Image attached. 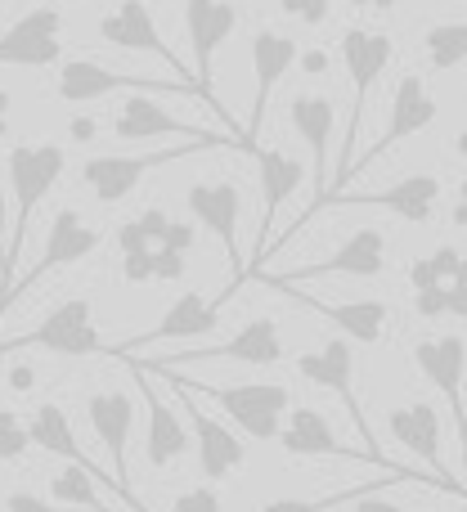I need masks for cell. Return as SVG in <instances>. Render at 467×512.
<instances>
[{"instance_id":"44","label":"cell","mask_w":467,"mask_h":512,"mask_svg":"<svg viewBox=\"0 0 467 512\" xmlns=\"http://www.w3.org/2000/svg\"><path fill=\"white\" fill-rule=\"evenodd\" d=\"M9 104H14V99H9V90L0 86V140L9 135Z\"/></svg>"},{"instance_id":"43","label":"cell","mask_w":467,"mask_h":512,"mask_svg":"<svg viewBox=\"0 0 467 512\" xmlns=\"http://www.w3.org/2000/svg\"><path fill=\"white\" fill-rule=\"evenodd\" d=\"M355 9H369V14H391L396 9V0H351Z\"/></svg>"},{"instance_id":"40","label":"cell","mask_w":467,"mask_h":512,"mask_svg":"<svg viewBox=\"0 0 467 512\" xmlns=\"http://www.w3.org/2000/svg\"><path fill=\"white\" fill-rule=\"evenodd\" d=\"M9 387H14V391H32L36 387V373L27 369V364H14V369H9Z\"/></svg>"},{"instance_id":"5","label":"cell","mask_w":467,"mask_h":512,"mask_svg":"<svg viewBox=\"0 0 467 512\" xmlns=\"http://www.w3.org/2000/svg\"><path fill=\"white\" fill-rule=\"evenodd\" d=\"M171 369H176V364H171ZM189 391H194V396H212L216 405L234 418V427L247 441H274L292 409V391L283 387V382H238V387H203V382H189Z\"/></svg>"},{"instance_id":"39","label":"cell","mask_w":467,"mask_h":512,"mask_svg":"<svg viewBox=\"0 0 467 512\" xmlns=\"http://www.w3.org/2000/svg\"><path fill=\"white\" fill-rule=\"evenodd\" d=\"M355 504H360L355 512H409V508H400V504H387V499H378V495H364V499H355Z\"/></svg>"},{"instance_id":"8","label":"cell","mask_w":467,"mask_h":512,"mask_svg":"<svg viewBox=\"0 0 467 512\" xmlns=\"http://www.w3.org/2000/svg\"><path fill=\"white\" fill-rule=\"evenodd\" d=\"M382 270H387V234L373 230V225H364V230H355L337 252H328L324 261H310L292 274H261V279L270 283L274 292H288V288H301V283H310V279H328V274L378 279Z\"/></svg>"},{"instance_id":"20","label":"cell","mask_w":467,"mask_h":512,"mask_svg":"<svg viewBox=\"0 0 467 512\" xmlns=\"http://www.w3.org/2000/svg\"><path fill=\"white\" fill-rule=\"evenodd\" d=\"M297 41L288 32H274V27H261L252 36V77H256V95H252V122L243 131V153H256V135L265 126V104H270V90L279 86L283 77L297 63Z\"/></svg>"},{"instance_id":"33","label":"cell","mask_w":467,"mask_h":512,"mask_svg":"<svg viewBox=\"0 0 467 512\" xmlns=\"http://www.w3.org/2000/svg\"><path fill=\"white\" fill-rule=\"evenodd\" d=\"M171 512H221V495H216L212 486H194V490H185V495H176Z\"/></svg>"},{"instance_id":"14","label":"cell","mask_w":467,"mask_h":512,"mask_svg":"<svg viewBox=\"0 0 467 512\" xmlns=\"http://www.w3.org/2000/svg\"><path fill=\"white\" fill-rule=\"evenodd\" d=\"M86 418H90V427H95L99 445L108 450V459H113V481H117V490H122L126 508L149 512L135 499L131 463H126V445H131V432H135V400L126 396V391H95V396L86 400Z\"/></svg>"},{"instance_id":"34","label":"cell","mask_w":467,"mask_h":512,"mask_svg":"<svg viewBox=\"0 0 467 512\" xmlns=\"http://www.w3.org/2000/svg\"><path fill=\"white\" fill-rule=\"evenodd\" d=\"M185 274V252H171V248H153V283H176Z\"/></svg>"},{"instance_id":"6","label":"cell","mask_w":467,"mask_h":512,"mask_svg":"<svg viewBox=\"0 0 467 512\" xmlns=\"http://www.w3.org/2000/svg\"><path fill=\"white\" fill-rule=\"evenodd\" d=\"M23 346H41V351L68 355V360L108 355L104 337H99V328H95V306H90V297L59 301V306H54L50 315L32 328V333H23V337H14V342L0 346V355H5V351H23Z\"/></svg>"},{"instance_id":"16","label":"cell","mask_w":467,"mask_h":512,"mask_svg":"<svg viewBox=\"0 0 467 512\" xmlns=\"http://www.w3.org/2000/svg\"><path fill=\"white\" fill-rule=\"evenodd\" d=\"M63 14L54 5H36L0 36V68H50L63 54Z\"/></svg>"},{"instance_id":"26","label":"cell","mask_w":467,"mask_h":512,"mask_svg":"<svg viewBox=\"0 0 467 512\" xmlns=\"http://www.w3.org/2000/svg\"><path fill=\"white\" fill-rule=\"evenodd\" d=\"M256 167H261V234H256V261H261L265 243H270V221L306 185V167L283 149H256Z\"/></svg>"},{"instance_id":"3","label":"cell","mask_w":467,"mask_h":512,"mask_svg":"<svg viewBox=\"0 0 467 512\" xmlns=\"http://www.w3.org/2000/svg\"><path fill=\"white\" fill-rule=\"evenodd\" d=\"M117 90H131V95H153V90H167V95H185V99H207L203 86L194 81H180V77H131V72H113L104 63H90V59H68L54 77V95L63 104H95L104 95H117ZM216 117H230L216 99H207Z\"/></svg>"},{"instance_id":"9","label":"cell","mask_w":467,"mask_h":512,"mask_svg":"<svg viewBox=\"0 0 467 512\" xmlns=\"http://www.w3.org/2000/svg\"><path fill=\"white\" fill-rule=\"evenodd\" d=\"M436 122V99L432 90H427V81L418 77V72H405V77L396 81V95H391V117H387V131L373 140V149H364L360 158L346 167V180H355L364 167H373V162H382L396 144L414 140L418 131H427V126Z\"/></svg>"},{"instance_id":"21","label":"cell","mask_w":467,"mask_h":512,"mask_svg":"<svg viewBox=\"0 0 467 512\" xmlns=\"http://www.w3.org/2000/svg\"><path fill=\"white\" fill-rule=\"evenodd\" d=\"M283 333H279V324L274 319H265V315H256V319H247L243 328L230 337V342H221V346H198V351H189V355H171V360H162V364H212V360H234V364H247V369H274V364H283Z\"/></svg>"},{"instance_id":"24","label":"cell","mask_w":467,"mask_h":512,"mask_svg":"<svg viewBox=\"0 0 467 512\" xmlns=\"http://www.w3.org/2000/svg\"><path fill=\"white\" fill-rule=\"evenodd\" d=\"M113 135L117 140H238V135H221V131H203V126H189L180 117H171L162 104H153L149 95H131L122 99L113 117ZM243 149V140H238Z\"/></svg>"},{"instance_id":"36","label":"cell","mask_w":467,"mask_h":512,"mask_svg":"<svg viewBox=\"0 0 467 512\" xmlns=\"http://www.w3.org/2000/svg\"><path fill=\"white\" fill-rule=\"evenodd\" d=\"M162 248L189 256V252H194V225H189V221H171L167 234H162Z\"/></svg>"},{"instance_id":"18","label":"cell","mask_w":467,"mask_h":512,"mask_svg":"<svg viewBox=\"0 0 467 512\" xmlns=\"http://www.w3.org/2000/svg\"><path fill=\"white\" fill-rule=\"evenodd\" d=\"M238 27V9L230 0H185V36L189 54H194V81L203 86L207 99H216L212 90V59ZM221 104V99H216Z\"/></svg>"},{"instance_id":"4","label":"cell","mask_w":467,"mask_h":512,"mask_svg":"<svg viewBox=\"0 0 467 512\" xmlns=\"http://www.w3.org/2000/svg\"><path fill=\"white\" fill-rule=\"evenodd\" d=\"M297 373L310 382V387H324V391H333V396L342 400V409H346V418H351L355 436H364V450H369L373 459L382 463V468H387V472H400V468H405V463H391L387 454H382L378 436H373L369 418H364L360 396H355V351H351V342H346V337H328L324 351L297 355Z\"/></svg>"},{"instance_id":"22","label":"cell","mask_w":467,"mask_h":512,"mask_svg":"<svg viewBox=\"0 0 467 512\" xmlns=\"http://www.w3.org/2000/svg\"><path fill=\"white\" fill-rule=\"evenodd\" d=\"M274 441H279L288 454H301V459H346V463H373V468H382L369 450H351V445L333 432V423H328L319 409H310V405H292L288 423L279 427Z\"/></svg>"},{"instance_id":"19","label":"cell","mask_w":467,"mask_h":512,"mask_svg":"<svg viewBox=\"0 0 467 512\" xmlns=\"http://www.w3.org/2000/svg\"><path fill=\"white\" fill-rule=\"evenodd\" d=\"M99 36H104L108 45H117V50H131V54H153V59H162L171 72H176L180 81H189L194 72L185 68V63L176 59V50H171L167 41H162L158 23H153L149 5L144 0H117L113 14L99 18ZM198 86V81H194Z\"/></svg>"},{"instance_id":"11","label":"cell","mask_w":467,"mask_h":512,"mask_svg":"<svg viewBox=\"0 0 467 512\" xmlns=\"http://www.w3.org/2000/svg\"><path fill=\"white\" fill-rule=\"evenodd\" d=\"M238 292V283L221 292V297H203V292H180L176 301L167 306V315L149 328V333L131 337L126 346H108V355H140L158 342H180V337H207L221 328V310L230 306V297Z\"/></svg>"},{"instance_id":"46","label":"cell","mask_w":467,"mask_h":512,"mask_svg":"<svg viewBox=\"0 0 467 512\" xmlns=\"http://www.w3.org/2000/svg\"><path fill=\"white\" fill-rule=\"evenodd\" d=\"M459 153H463V158H467V135H463V140H459Z\"/></svg>"},{"instance_id":"29","label":"cell","mask_w":467,"mask_h":512,"mask_svg":"<svg viewBox=\"0 0 467 512\" xmlns=\"http://www.w3.org/2000/svg\"><path fill=\"white\" fill-rule=\"evenodd\" d=\"M423 50H427V63H432L436 72H454L467 59V23H436V27H427Z\"/></svg>"},{"instance_id":"37","label":"cell","mask_w":467,"mask_h":512,"mask_svg":"<svg viewBox=\"0 0 467 512\" xmlns=\"http://www.w3.org/2000/svg\"><path fill=\"white\" fill-rule=\"evenodd\" d=\"M445 315L467 319V288L463 283H450V288H445Z\"/></svg>"},{"instance_id":"2","label":"cell","mask_w":467,"mask_h":512,"mask_svg":"<svg viewBox=\"0 0 467 512\" xmlns=\"http://www.w3.org/2000/svg\"><path fill=\"white\" fill-rule=\"evenodd\" d=\"M212 149H238V140H180L176 149H153V153H95V158L81 162V185L104 207H117L140 189V180L149 171L180 162V158H194V153H212Z\"/></svg>"},{"instance_id":"35","label":"cell","mask_w":467,"mask_h":512,"mask_svg":"<svg viewBox=\"0 0 467 512\" xmlns=\"http://www.w3.org/2000/svg\"><path fill=\"white\" fill-rule=\"evenodd\" d=\"M5 512H86V508H54L32 490H14V495H5Z\"/></svg>"},{"instance_id":"42","label":"cell","mask_w":467,"mask_h":512,"mask_svg":"<svg viewBox=\"0 0 467 512\" xmlns=\"http://www.w3.org/2000/svg\"><path fill=\"white\" fill-rule=\"evenodd\" d=\"M297 63H301V68H306V72H324V68H328V59H324V54H319V50L297 54Z\"/></svg>"},{"instance_id":"15","label":"cell","mask_w":467,"mask_h":512,"mask_svg":"<svg viewBox=\"0 0 467 512\" xmlns=\"http://www.w3.org/2000/svg\"><path fill=\"white\" fill-rule=\"evenodd\" d=\"M414 364L423 369V378L441 391V400L454 409V436H459L467 454V409H463V373H467V346L459 333L427 337L414 346Z\"/></svg>"},{"instance_id":"10","label":"cell","mask_w":467,"mask_h":512,"mask_svg":"<svg viewBox=\"0 0 467 512\" xmlns=\"http://www.w3.org/2000/svg\"><path fill=\"white\" fill-rule=\"evenodd\" d=\"M288 122H292V131L301 135V144L310 149V180H315L310 207L301 212V221L292 225V234H297L301 225L319 212V203H324V194H328V153H333L337 108H333L328 95H310V90H301V95H292V104H288Z\"/></svg>"},{"instance_id":"13","label":"cell","mask_w":467,"mask_h":512,"mask_svg":"<svg viewBox=\"0 0 467 512\" xmlns=\"http://www.w3.org/2000/svg\"><path fill=\"white\" fill-rule=\"evenodd\" d=\"M185 207L207 234H216L225 261H230L234 283H247L243 256H238V216H243V194L234 180H194L185 189Z\"/></svg>"},{"instance_id":"41","label":"cell","mask_w":467,"mask_h":512,"mask_svg":"<svg viewBox=\"0 0 467 512\" xmlns=\"http://www.w3.org/2000/svg\"><path fill=\"white\" fill-rule=\"evenodd\" d=\"M450 221L459 225V230H467V180H459V194H454V212Z\"/></svg>"},{"instance_id":"7","label":"cell","mask_w":467,"mask_h":512,"mask_svg":"<svg viewBox=\"0 0 467 512\" xmlns=\"http://www.w3.org/2000/svg\"><path fill=\"white\" fill-rule=\"evenodd\" d=\"M149 373H158L162 382H167L171 391H180L185 396V409H189V427H194V445H198V468H203V477L207 481H225V477H234L238 468L247 463V441L238 432H230L225 423H216L212 414H203V405H198V396L180 382V373L176 369H167V364H144Z\"/></svg>"},{"instance_id":"38","label":"cell","mask_w":467,"mask_h":512,"mask_svg":"<svg viewBox=\"0 0 467 512\" xmlns=\"http://www.w3.org/2000/svg\"><path fill=\"white\" fill-rule=\"evenodd\" d=\"M5 252H9V198L0 189V279H5Z\"/></svg>"},{"instance_id":"31","label":"cell","mask_w":467,"mask_h":512,"mask_svg":"<svg viewBox=\"0 0 467 512\" xmlns=\"http://www.w3.org/2000/svg\"><path fill=\"white\" fill-rule=\"evenodd\" d=\"M32 450V436H27V423L14 414V409H0V463H14Z\"/></svg>"},{"instance_id":"17","label":"cell","mask_w":467,"mask_h":512,"mask_svg":"<svg viewBox=\"0 0 467 512\" xmlns=\"http://www.w3.org/2000/svg\"><path fill=\"white\" fill-rule=\"evenodd\" d=\"M324 207H382V212H396L400 221H409V225H427L436 216V207H441V180L436 176H405L391 189H373V194L337 189V194H328L324 203H319V212H324Z\"/></svg>"},{"instance_id":"1","label":"cell","mask_w":467,"mask_h":512,"mask_svg":"<svg viewBox=\"0 0 467 512\" xmlns=\"http://www.w3.org/2000/svg\"><path fill=\"white\" fill-rule=\"evenodd\" d=\"M391 54H396V41H391L387 32H373V27H346L342 32V63H346V77H351V86H355V99H351V117H346V131H342V149H337V171L328 176V194L346 189V167L355 162V144H360V122H364V108H369V90H373V81L387 72Z\"/></svg>"},{"instance_id":"32","label":"cell","mask_w":467,"mask_h":512,"mask_svg":"<svg viewBox=\"0 0 467 512\" xmlns=\"http://www.w3.org/2000/svg\"><path fill=\"white\" fill-rule=\"evenodd\" d=\"M279 9L288 18H297V23L319 27V23H328V9H333V0H279Z\"/></svg>"},{"instance_id":"28","label":"cell","mask_w":467,"mask_h":512,"mask_svg":"<svg viewBox=\"0 0 467 512\" xmlns=\"http://www.w3.org/2000/svg\"><path fill=\"white\" fill-rule=\"evenodd\" d=\"M436 486V490H445L436 477H427V472H382V477H373V481H364V486H346V490H333V495H324V499H270V504H261L256 512H333V508H342V504H355V499H364V495H378L382 486ZM450 495V490H445Z\"/></svg>"},{"instance_id":"12","label":"cell","mask_w":467,"mask_h":512,"mask_svg":"<svg viewBox=\"0 0 467 512\" xmlns=\"http://www.w3.org/2000/svg\"><path fill=\"white\" fill-rule=\"evenodd\" d=\"M99 243H104V234H99L95 225H86V216H81L77 207H63V212H54L50 234H45V248H41V261H36L32 270L23 274V279H14L5 310L14 306L23 292H32L36 283L45 279V274H54V270H63V265H77V261H86V256H95Z\"/></svg>"},{"instance_id":"45","label":"cell","mask_w":467,"mask_h":512,"mask_svg":"<svg viewBox=\"0 0 467 512\" xmlns=\"http://www.w3.org/2000/svg\"><path fill=\"white\" fill-rule=\"evenodd\" d=\"M90 135H95V122L77 117V122H72V140H90Z\"/></svg>"},{"instance_id":"27","label":"cell","mask_w":467,"mask_h":512,"mask_svg":"<svg viewBox=\"0 0 467 512\" xmlns=\"http://www.w3.org/2000/svg\"><path fill=\"white\" fill-rule=\"evenodd\" d=\"M297 301H306L315 315H324L333 328H342L346 333V342H364V346H378L382 337H387V324H391V310H387V301H351V306H328V301H319V297H310V292H297V288H288Z\"/></svg>"},{"instance_id":"23","label":"cell","mask_w":467,"mask_h":512,"mask_svg":"<svg viewBox=\"0 0 467 512\" xmlns=\"http://www.w3.org/2000/svg\"><path fill=\"white\" fill-rule=\"evenodd\" d=\"M135 373V387H140V400L149 405V432H144V454H149L153 468H171V463H180L189 454V445H194V436L185 432V423H180V414L167 405V396H162L158 387H153V373L144 369V364H131Z\"/></svg>"},{"instance_id":"25","label":"cell","mask_w":467,"mask_h":512,"mask_svg":"<svg viewBox=\"0 0 467 512\" xmlns=\"http://www.w3.org/2000/svg\"><path fill=\"white\" fill-rule=\"evenodd\" d=\"M27 436H32V445L36 450H45V454H59V459H68L72 468H81V472H90L95 481H104V486H113V477H108L104 468H99L95 459H90L86 450L77 445V436H72V423H68V414H63L54 400H45V405H36V414L27 418ZM113 495H117V504L126 508V499H122V490L113 486ZM131 512V508H126Z\"/></svg>"},{"instance_id":"30","label":"cell","mask_w":467,"mask_h":512,"mask_svg":"<svg viewBox=\"0 0 467 512\" xmlns=\"http://www.w3.org/2000/svg\"><path fill=\"white\" fill-rule=\"evenodd\" d=\"M50 495L59 499V504H68V508H86V512H126V508H108L104 499H99V490H95V477H90V472H81V468L54 472V477H50Z\"/></svg>"}]
</instances>
